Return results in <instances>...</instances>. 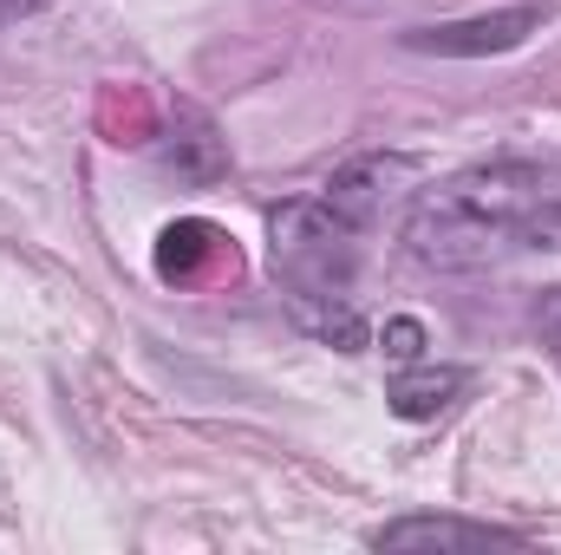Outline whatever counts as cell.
I'll use <instances>...</instances> for the list:
<instances>
[{"instance_id":"1","label":"cell","mask_w":561,"mask_h":555,"mask_svg":"<svg viewBox=\"0 0 561 555\" xmlns=\"http://www.w3.org/2000/svg\"><path fill=\"white\" fill-rule=\"evenodd\" d=\"M549 196L536 163H470L444 183L419 190L405 216V249L424 269H483L516 249V223Z\"/></svg>"},{"instance_id":"2","label":"cell","mask_w":561,"mask_h":555,"mask_svg":"<svg viewBox=\"0 0 561 555\" xmlns=\"http://www.w3.org/2000/svg\"><path fill=\"white\" fill-rule=\"evenodd\" d=\"M268 236H275V269L287 287H300V294H346L353 287L359 229L340 223L320 196L280 203L275 216H268Z\"/></svg>"},{"instance_id":"3","label":"cell","mask_w":561,"mask_h":555,"mask_svg":"<svg viewBox=\"0 0 561 555\" xmlns=\"http://www.w3.org/2000/svg\"><path fill=\"white\" fill-rule=\"evenodd\" d=\"M549 13H556L549 0H516V7H496V13H463V20L412 26L399 46L405 53H431V59H496V53L529 46L549 26Z\"/></svg>"},{"instance_id":"4","label":"cell","mask_w":561,"mask_h":555,"mask_svg":"<svg viewBox=\"0 0 561 555\" xmlns=\"http://www.w3.org/2000/svg\"><path fill=\"white\" fill-rule=\"evenodd\" d=\"M412 177H419V157H405V150H366V157H346L327 183H320V203L340 216V223H353L359 236L379 223V209L399 196V190H412Z\"/></svg>"},{"instance_id":"5","label":"cell","mask_w":561,"mask_h":555,"mask_svg":"<svg viewBox=\"0 0 561 555\" xmlns=\"http://www.w3.org/2000/svg\"><path fill=\"white\" fill-rule=\"evenodd\" d=\"M366 543H373V550H490V543H503V550H529L523 530L470 523V517H437V510H424V517H392V523H379Z\"/></svg>"},{"instance_id":"6","label":"cell","mask_w":561,"mask_h":555,"mask_svg":"<svg viewBox=\"0 0 561 555\" xmlns=\"http://www.w3.org/2000/svg\"><path fill=\"white\" fill-rule=\"evenodd\" d=\"M170 170L190 177V183H216L229 177V138L216 132V118L203 105H176V125H170V144H163Z\"/></svg>"},{"instance_id":"7","label":"cell","mask_w":561,"mask_h":555,"mask_svg":"<svg viewBox=\"0 0 561 555\" xmlns=\"http://www.w3.org/2000/svg\"><path fill=\"white\" fill-rule=\"evenodd\" d=\"M287 314H294L300 333H313V340L333 347V353H366V340H373L366 314H359L346 294H300V287H287Z\"/></svg>"},{"instance_id":"8","label":"cell","mask_w":561,"mask_h":555,"mask_svg":"<svg viewBox=\"0 0 561 555\" xmlns=\"http://www.w3.org/2000/svg\"><path fill=\"white\" fill-rule=\"evenodd\" d=\"M463 386H470V366H431V360H419V366H399V380L386 386V406L399 418H412V424H424V418L450 412L463 399Z\"/></svg>"},{"instance_id":"9","label":"cell","mask_w":561,"mask_h":555,"mask_svg":"<svg viewBox=\"0 0 561 555\" xmlns=\"http://www.w3.org/2000/svg\"><path fill=\"white\" fill-rule=\"evenodd\" d=\"M216 256H222V229L203 223V216H183L157 236V275L163 281H196V269L216 262Z\"/></svg>"},{"instance_id":"10","label":"cell","mask_w":561,"mask_h":555,"mask_svg":"<svg viewBox=\"0 0 561 555\" xmlns=\"http://www.w3.org/2000/svg\"><path fill=\"white\" fill-rule=\"evenodd\" d=\"M516 249H549V256H561V196H542L516 223Z\"/></svg>"},{"instance_id":"11","label":"cell","mask_w":561,"mask_h":555,"mask_svg":"<svg viewBox=\"0 0 561 555\" xmlns=\"http://www.w3.org/2000/svg\"><path fill=\"white\" fill-rule=\"evenodd\" d=\"M379 347H386L392 366H419L424 347H431V333H424V320H412V314H392L386 333H379Z\"/></svg>"},{"instance_id":"12","label":"cell","mask_w":561,"mask_h":555,"mask_svg":"<svg viewBox=\"0 0 561 555\" xmlns=\"http://www.w3.org/2000/svg\"><path fill=\"white\" fill-rule=\"evenodd\" d=\"M46 0H0V20H20V13H39Z\"/></svg>"},{"instance_id":"13","label":"cell","mask_w":561,"mask_h":555,"mask_svg":"<svg viewBox=\"0 0 561 555\" xmlns=\"http://www.w3.org/2000/svg\"><path fill=\"white\" fill-rule=\"evenodd\" d=\"M556 333H561V307H556Z\"/></svg>"}]
</instances>
